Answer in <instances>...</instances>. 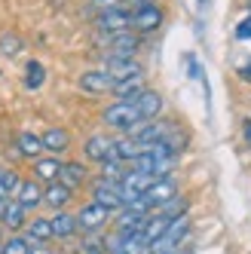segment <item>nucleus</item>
I'll use <instances>...</instances> for the list:
<instances>
[{"instance_id": "1", "label": "nucleus", "mask_w": 251, "mask_h": 254, "mask_svg": "<svg viewBox=\"0 0 251 254\" xmlns=\"http://www.w3.org/2000/svg\"><path fill=\"white\" fill-rule=\"evenodd\" d=\"M141 123H144V117L135 107V101H114L104 111V126H111V129H117L123 135H132Z\"/></svg>"}, {"instance_id": "2", "label": "nucleus", "mask_w": 251, "mask_h": 254, "mask_svg": "<svg viewBox=\"0 0 251 254\" xmlns=\"http://www.w3.org/2000/svg\"><path fill=\"white\" fill-rule=\"evenodd\" d=\"M92 199H95V202H101L104 208H111V211H117V208L126 205L123 184H120V181H107V178H101L98 184L92 187Z\"/></svg>"}, {"instance_id": "3", "label": "nucleus", "mask_w": 251, "mask_h": 254, "mask_svg": "<svg viewBox=\"0 0 251 254\" xmlns=\"http://www.w3.org/2000/svg\"><path fill=\"white\" fill-rule=\"evenodd\" d=\"M107 214H111V208H104L101 202H86L83 208H80V214H77V224H80V230H86V233H98L104 224H107Z\"/></svg>"}, {"instance_id": "4", "label": "nucleus", "mask_w": 251, "mask_h": 254, "mask_svg": "<svg viewBox=\"0 0 251 254\" xmlns=\"http://www.w3.org/2000/svg\"><path fill=\"white\" fill-rule=\"evenodd\" d=\"M163 25V9L156 3H147V0H138V6L132 12V28L138 31H156Z\"/></svg>"}, {"instance_id": "5", "label": "nucleus", "mask_w": 251, "mask_h": 254, "mask_svg": "<svg viewBox=\"0 0 251 254\" xmlns=\"http://www.w3.org/2000/svg\"><path fill=\"white\" fill-rule=\"evenodd\" d=\"M175 196H178V184H175V181H172V178H156L141 199H144V202H147L150 208H159V205L172 202Z\"/></svg>"}, {"instance_id": "6", "label": "nucleus", "mask_w": 251, "mask_h": 254, "mask_svg": "<svg viewBox=\"0 0 251 254\" xmlns=\"http://www.w3.org/2000/svg\"><path fill=\"white\" fill-rule=\"evenodd\" d=\"M98 28L104 34H123V31L132 28V12L129 9H120V6H111V9H104L98 15Z\"/></svg>"}, {"instance_id": "7", "label": "nucleus", "mask_w": 251, "mask_h": 254, "mask_svg": "<svg viewBox=\"0 0 251 254\" xmlns=\"http://www.w3.org/2000/svg\"><path fill=\"white\" fill-rule=\"evenodd\" d=\"M175 129H172V123H141L138 129L132 132V138L138 141V144H156V141H166L169 135H172Z\"/></svg>"}, {"instance_id": "8", "label": "nucleus", "mask_w": 251, "mask_h": 254, "mask_svg": "<svg viewBox=\"0 0 251 254\" xmlns=\"http://www.w3.org/2000/svg\"><path fill=\"white\" fill-rule=\"evenodd\" d=\"M80 89L83 92H92V95H101V92H114V77L107 70H86L80 77Z\"/></svg>"}, {"instance_id": "9", "label": "nucleus", "mask_w": 251, "mask_h": 254, "mask_svg": "<svg viewBox=\"0 0 251 254\" xmlns=\"http://www.w3.org/2000/svg\"><path fill=\"white\" fill-rule=\"evenodd\" d=\"M83 153L92 162H107V159H114V141L107 135H92L83 144Z\"/></svg>"}, {"instance_id": "10", "label": "nucleus", "mask_w": 251, "mask_h": 254, "mask_svg": "<svg viewBox=\"0 0 251 254\" xmlns=\"http://www.w3.org/2000/svg\"><path fill=\"white\" fill-rule=\"evenodd\" d=\"M135 52H138V40L132 37L129 31L111 34V56H107V59H135Z\"/></svg>"}, {"instance_id": "11", "label": "nucleus", "mask_w": 251, "mask_h": 254, "mask_svg": "<svg viewBox=\"0 0 251 254\" xmlns=\"http://www.w3.org/2000/svg\"><path fill=\"white\" fill-rule=\"evenodd\" d=\"M25 205L19 199H3V205H0V221H3L9 230H22L25 227Z\"/></svg>"}, {"instance_id": "12", "label": "nucleus", "mask_w": 251, "mask_h": 254, "mask_svg": "<svg viewBox=\"0 0 251 254\" xmlns=\"http://www.w3.org/2000/svg\"><path fill=\"white\" fill-rule=\"evenodd\" d=\"M141 92H144V77L135 74V77H126V80H117L114 83V95L120 101H135Z\"/></svg>"}, {"instance_id": "13", "label": "nucleus", "mask_w": 251, "mask_h": 254, "mask_svg": "<svg viewBox=\"0 0 251 254\" xmlns=\"http://www.w3.org/2000/svg\"><path fill=\"white\" fill-rule=\"evenodd\" d=\"M169 224H172V217H166V214H150V217H144V227H141V233H144V239L153 245L156 239H163L166 236V230H169Z\"/></svg>"}, {"instance_id": "14", "label": "nucleus", "mask_w": 251, "mask_h": 254, "mask_svg": "<svg viewBox=\"0 0 251 254\" xmlns=\"http://www.w3.org/2000/svg\"><path fill=\"white\" fill-rule=\"evenodd\" d=\"M135 107L141 111V117H144V120H153L159 111H163V95L153 92V89H144V92L135 98Z\"/></svg>"}, {"instance_id": "15", "label": "nucleus", "mask_w": 251, "mask_h": 254, "mask_svg": "<svg viewBox=\"0 0 251 254\" xmlns=\"http://www.w3.org/2000/svg\"><path fill=\"white\" fill-rule=\"evenodd\" d=\"M104 70L114 77V83H117V80H126V77L141 74V67H138V62H135V59H107Z\"/></svg>"}, {"instance_id": "16", "label": "nucleus", "mask_w": 251, "mask_h": 254, "mask_svg": "<svg viewBox=\"0 0 251 254\" xmlns=\"http://www.w3.org/2000/svg\"><path fill=\"white\" fill-rule=\"evenodd\" d=\"M86 166H83V162H64V166H62V172H59V181H62V184L64 187H70V190H74V187H80L83 184V181H86Z\"/></svg>"}, {"instance_id": "17", "label": "nucleus", "mask_w": 251, "mask_h": 254, "mask_svg": "<svg viewBox=\"0 0 251 254\" xmlns=\"http://www.w3.org/2000/svg\"><path fill=\"white\" fill-rule=\"evenodd\" d=\"M15 199H19L25 208H37L43 202V190H40L37 181H22V187H19V193H15Z\"/></svg>"}, {"instance_id": "18", "label": "nucleus", "mask_w": 251, "mask_h": 254, "mask_svg": "<svg viewBox=\"0 0 251 254\" xmlns=\"http://www.w3.org/2000/svg\"><path fill=\"white\" fill-rule=\"evenodd\" d=\"M40 138H43V147H46V150H52V153H62V150H67V144H70V135H67L64 129H59V126H52V129H46Z\"/></svg>"}, {"instance_id": "19", "label": "nucleus", "mask_w": 251, "mask_h": 254, "mask_svg": "<svg viewBox=\"0 0 251 254\" xmlns=\"http://www.w3.org/2000/svg\"><path fill=\"white\" fill-rule=\"evenodd\" d=\"M77 230H80V224H77V217H74V214L59 211L56 217H52V233H56L59 239H67V236H74Z\"/></svg>"}, {"instance_id": "20", "label": "nucleus", "mask_w": 251, "mask_h": 254, "mask_svg": "<svg viewBox=\"0 0 251 254\" xmlns=\"http://www.w3.org/2000/svg\"><path fill=\"white\" fill-rule=\"evenodd\" d=\"M67 199H70V187H64L62 181H59V184L52 181V184L43 190V202H49L52 208H64V205H67Z\"/></svg>"}, {"instance_id": "21", "label": "nucleus", "mask_w": 251, "mask_h": 254, "mask_svg": "<svg viewBox=\"0 0 251 254\" xmlns=\"http://www.w3.org/2000/svg\"><path fill=\"white\" fill-rule=\"evenodd\" d=\"M52 221H46V217H34V221L28 224V239L31 242H46V239H52Z\"/></svg>"}, {"instance_id": "22", "label": "nucleus", "mask_w": 251, "mask_h": 254, "mask_svg": "<svg viewBox=\"0 0 251 254\" xmlns=\"http://www.w3.org/2000/svg\"><path fill=\"white\" fill-rule=\"evenodd\" d=\"M46 147H43V138L34 135V132H22L19 135V153L22 156H40Z\"/></svg>"}, {"instance_id": "23", "label": "nucleus", "mask_w": 251, "mask_h": 254, "mask_svg": "<svg viewBox=\"0 0 251 254\" xmlns=\"http://www.w3.org/2000/svg\"><path fill=\"white\" fill-rule=\"evenodd\" d=\"M59 172H62V162L59 159H37L34 162V175H37V181H56L59 178Z\"/></svg>"}, {"instance_id": "24", "label": "nucleus", "mask_w": 251, "mask_h": 254, "mask_svg": "<svg viewBox=\"0 0 251 254\" xmlns=\"http://www.w3.org/2000/svg\"><path fill=\"white\" fill-rule=\"evenodd\" d=\"M19 187H22V181H19V175H15L12 169L0 172V193H3L6 199H12L15 193H19Z\"/></svg>"}, {"instance_id": "25", "label": "nucleus", "mask_w": 251, "mask_h": 254, "mask_svg": "<svg viewBox=\"0 0 251 254\" xmlns=\"http://www.w3.org/2000/svg\"><path fill=\"white\" fill-rule=\"evenodd\" d=\"M46 80V67L40 62H28V70H25V86L28 89H40Z\"/></svg>"}, {"instance_id": "26", "label": "nucleus", "mask_w": 251, "mask_h": 254, "mask_svg": "<svg viewBox=\"0 0 251 254\" xmlns=\"http://www.w3.org/2000/svg\"><path fill=\"white\" fill-rule=\"evenodd\" d=\"M101 175L107 178V181H123L126 178V172H123V159H107V162H101Z\"/></svg>"}, {"instance_id": "27", "label": "nucleus", "mask_w": 251, "mask_h": 254, "mask_svg": "<svg viewBox=\"0 0 251 254\" xmlns=\"http://www.w3.org/2000/svg\"><path fill=\"white\" fill-rule=\"evenodd\" d=\"M28 251H31V239H22V236H12L3 242V254H28Z\"/></svg>"}, {"instance_id": "28", "label": "nucleus", "mask_w": 251, "mask_h": 254, "mask_svg": "<svg viewBox=\"0 0 251 254\" xmlns=\"http://www.w3.org/2000/svg\"><path fill=\"white\" fill-rule=\"evenodd\" d=\"M19 49H22V40L15 37V34H3V37H0V52H3V56H19Z\"/></svg>"}, {"instance_id": "29", "label": "nucleus", "mask_w": 251, "mask_h": 254, "mask_svg": "<svg viewBox=\"0 0 251 254\" xmlns=\"http://www.w3.org/2000/svg\"><path fill=\"white\" fill-rule=\"evenodd\" d=\"M104 242L98 239V236L92 233V236H89V239H83V245H80V254H104L107 248H101Z\"/></svg>"}, {"instance_id": "30", "label": "nucleus", "mask_w": 251, "mask_h": 254, "mask_svg": "<svg viewBox=\"0 0 251 254\" xmlns=\"http://www.w3.org/2000/svg\"><path fill=\"white\" fill-rule=\"evenodd\" d=\"M236 40H251V15H245L236 25Z\"/></svg>"}, {"instance_id": "31", "label": "nucleus", "mask_w": 251, "mask_h": 254, "mask_svg": "<svg viewBox=\"0 0 251 254\" xmlns=\"http://www.w3.org/2000/svg\"><path fill=\"white\" fill-rule=\"evenodd\" d=\"M28 254H52V251H49L43 242H31V251H28Z\"/></svg>"}, {"instance_id": "32", "label": "nucleus", "mask_w": 251, "mask_h": 254, "mask_svg": "<svg viewBox=\"0 0 251 254\" xmlns=\"http://www.w3.org/2000/svg\"><path fill=\"white\" fill-rule=\"evenodd\" d=\"M239 74H242V80H248V83H251V62H245V64H242Z\"/></svg>"}, {"instance_id": "33", "label": "nucleus", "mask_w": 251, "mask_h": 254, "mask_svg": "<svg viewBox=\"0 0 251 254\" xmlns=\"http://www.w3.org/2000/svg\"><path fill=\"white\" fill-rule=\"evenodd\" d=\"M95 3H98L101 9H111V6H117V3H120V0H95Z\"/></svg>"}, {"instance_id": "34", "label": "nucleus", "mask_w": 251, "mask_h": 254, "mask_svg": "<svg viewBox=\"0 0 251 254\" xmlns=\"http://www.w3.org/2000/svg\"><path fill=\"white\" fill-rule=\"evenodd\" d=\"M242 132H245V141L251 144V120H245V123H242Z\"/></svg>"}, {"instance_id": "35", "label": "nucleus", "mask_w": 251, "mask_h": 254, "mask_svg": "<svg viewBox=\"0 0 251 254\" xmlns=\"http://www.w3.org/2000/svg\"><path fill=\"white\" fill-rule=\"evenodd\" d=\"M3 199H6V196H3V193H0V205H3Z\"/></svg>"}, {"instance_id": "36", "label": "nucleus", "mask_w": 251, "mask_h": 254, "mask_svg": "<svg viewBox=\"0 0 251 254\" xmlns=\"http://www.w3.org/2000/svg\"><path fill=\"white\" fill-rule=\"evenodd\" d=\"M0 254H3V245H0Z\"/></svg>"}, {"instance_id": "37", "label": "nucleus", "mask_w": 251, "mask_h": 254, "mask_svg": "<svg viewBox=\"0 0 251 254\" xmlns=\"http://www.w3.org/2000/svg\"><path fill=\"white\" fill-rule=\"evenodd\" d=\"M199 3H205V0H199Z\"/></svg>"}]
</instances>
